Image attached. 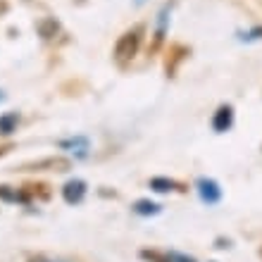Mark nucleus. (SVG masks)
<instances>
[{
    "label": "nucleus",
    "mask_w": 262,
    "mask_h": 262,
    "mask_svg": "<svg viewBox=\"0 0 262 262\" xmlns=\"http://www.w3.org/2000/svg\"><path fill=\"white\" fill-rule=\"evenodd\" d=\"M141 34H143V27H134L119 36L117 46H115V60H117L119 64H126L134 60V55H136L138 48H141V38H143Z\"/></svg>",
    "instance_id": "1"
},
{
    "label": "nucleus",
    "mask_w": 262,
    "mask_h": 262,
    "mask_svg": "<svg viewBox=\"0 0 262 262\" xmlns=\"http://www.w3.org/2000/svg\"><path fill=\"white\" fill-rule=\"evenodd\" d=\"M83 195H86V184L81 179H72L64 184L62 188V198L67 200L69 205H76V203H81Z\"/></svg>",
    "instance_id": "2"
},
{
    "label": "nucleus",
    "mask_w": 262,
    "mask_h": 262,
    "mask_svg": "<svg viewBox=\"0 0 262 262\" xmlns=\"http://www.w3.org/2000/svg\"><path fill=\"white\" fill-rule=\"evenodd\" d=\"M198 193H200V198L205 200L207 205H214V203L222 198L220 186H217L212 179H200L198 181Z\"/></svg>",
    "instance_id": "3"
},
{
    "label": "nucleus",
    "mask_w": 262,
    "mask_h": 262,
    "mask_svg": "<svg viewBox=\"0 0 262 262\" xmlns=\"http://www.w3.org/2000/svg\"><path fill=\"white\" fill-rule=\"evenodd\" d=\"M69 167L67 160L62 158H48V160H41V162H34V165H27L24 169H34V172H43V169H57V172H64Z\"/></svg>",
    "instance_id": "4"
},
{
    "label": "nucleus",
    "mask_w": 262,
    "mask_h": 262,
    "mask_svg": "<svg viewBox=\"0 0 262 262\" xmlns=\"http://www.w3.org/2000/svg\"><path fill=\"white\" fill-rule=\"evenodd\" d=\"M231 122H234V110L231 107H220L217 110V115H214V119H212V126H214V131H227L229 126H231Z\"/></svg>",
    "instance_id": "5"
},
{
    "label": "nucleus",
    "mask_w": 262,
    "mask_h": 262,
    "mask_svg": "<svg viewBox=\"0 0 262 262\" xmlns=\"http://www.w3.org/2000/svg\"><path fill=\"white\" fill-rule=\"evenodd\" d=\"M0 200H7V203H31L29 195L24 193V188H10V186H0Z\"/></svg>",
    "instance_id": "6"
},
{
    "label": "nucleus",
    "mask_w": 262,
    "mask_h": 262,
    "mask_svg": "<svg viewBox=\"0 0 262 262\" xmlns=\"http://www.w3.org/2000/svg\"><path fill=\"white\" fill-rule=\"evenodd\" d=\"M17 122H19V115L17 112H7L0 117V136H10L14 129H17Z\"/></svg>",
    "instance_id": "7"
},
{
    "label": "nucleus",
    "mask_w": 262,
    "mask_h": 262,
    "mask_svg": "<svg viewBox=\"0 0 262 262\" xmlns=\"http://www.w3.org/2000/svg\"><path fill=\"white\" fill-rule=\"evenodd\" d=\"M150 188L152 191H158V193H167V191H174V188H179V184L172 179H162V177H155L150 179Z\"/></svg>",
    "instance_id": "8"
},
{
    "label": "nucleus",
    "mask_w": 262,
    "mask_h": 262,
    "mask_svg": "<svg viewBox=\"0 0 262 262\" xmlns=\"http://www.w3.org/2000/svg\"><path fill=\"white\" fill-rule=\"evenodd\" d=\"M138 214H158L160 212V205L158 203H150V200H138L136 205H134Z\"/></svg>",
    "instance_id": "9"
},
{
    "label": "nucleus",
    "mask_w": 262,
    "mask_h": 262,
    "mask_svg": "<svg viewBox=\"0 0 262 262\" xmlns=\"http://www.w3.org/2000/svg\"><path fill=\"white\" fill-rule=\"evenodd\" d=\"M141 257L148 262H172V255H169V253H158V250H143Z\"/></svg>",
    "instance_id": "10"
},
{
    "label": "nucleus",
    "mask_w": 262,
    "mask_h": 262,
    "mask_svg": "<svg viewBox=\"0 0 262 262\" xmlns=\"http://www.w3.org/2000/svg\"><path fill=\"white\" fill-rule=\"evenodd\" d=\"M10 150H12V145H0V158H3L5 152H10Z\"/></svg>",
    "instance_id": "11"
},
{
    "label": "nucleus",
    "mask_w": 262,
    "mask_h": 262,
    "mask_svg": "<svg viewBox=\"0 0 262 262\" xmlns=\"http://www.w3.org/2000/svg\"><path fill=\"white\" fill-rule=\"evenodd\" d=\"M31 262H48V260H31Z\"/></svg>",
    "instance_id": "12"
},
{
    "label": "nucleus",
    "mask_w": 262,
    "mask_h": 262,
    "mask_svg": "<svg viewBox=\"0 0 262 262\" xmlns=\"http://www.w3.org/2000/svg\"><path fill=\"white\" fill-rule=\"evenodd\" d=\"M0 98H3V96H0Z\"/></svg>",
    "instance_id": "13"
}]
</instances>
